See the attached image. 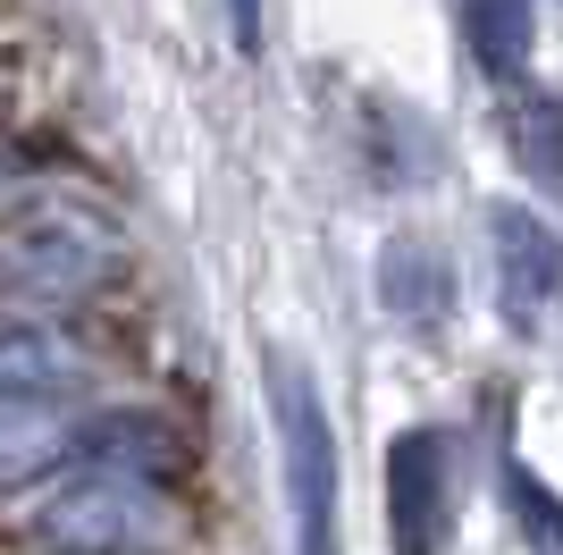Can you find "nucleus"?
<instances>
[{
  "mask_svg": "<svg viewBox=\"0 0 563 555\" xmlns=\"http://www.w3.org/2000/svg\"><path fill=\"white\" fill-rule=\"evenodd\" d=\"M269 404H278V455H286V497H295V547L336 555V429L329 404L295 362H269Z\"/></svg>",
  "mask_w": 563,
  "mask_h": 555,
  "instance_id": "f257e3e1",
  "label": "nucleus"
},
{
  "mask_svg": "<svg viewBox=\"0 0 563 555\" xmlns=\"http://www.w3.org/2000/svg\"><path fill=\"white\" fill-rule=\"evenodd\" d=\"M446 438L438 429H404L387 446V531H396V555H438L446 538Z\"/></svg>",
  "mask_w": 563,
  "mask_h": 555,
  "instance_id": "f03ea898",
  "label": "nucleus"
},
{
  "mask_svg": "<svg viewBox=\"0 0 563 555\" xmlns=\"http://www.w3.org/2000/svg\"><path fill=\"white\" fill-rule=\"evenodd\" d=\"M488 244H496V278H505V312H514V320H539L547 303H555V286H563V244L547 236V219L505 203L488 219Z\"/></svg>",
  "mask_w": 563,
  "mask_h": 555,
  "instance_id": "7ed1b4c3",
  "label": "nucleus"
},
{
  "mask_svg": "<svg viewBox=\"0 0 563 555\" xmlns=\"http://www.w3.org/2000/svg\"><path fill=\"white\" fill-rule=\"evenodd\" d=\"M505 152L521 161V177L563 203V92H521L505 110Z\"/></svg>",
  "mask_w": 563,
  "mask_h": 555,
  "instance_id": "20e7f679",
  "label": "nucleus"
},
{
  "mask_svg": "<svg viewBox=\"0 0 563 555\" xmlns=\"http://www.w3.org/2000/svg\"><path fill=\"white\" fill-rule=\"evenodd\" d=\"M463 43L488 76H514L530 59V0H463Z\"/></svg>",
  "mask_w": 563,
  "mask_h": 555,
  "instance_id": "39448f33",
  "label": "nucleus"
},
{
  "mask_svg": "<svg viewBox=\"0 0 563 555\" xmlns=\"http://www.w3.org/2000/svg\"><path fill=\"white\" fill-rule=\"evenodd\" d=\"M59 455H68V429L43 404H0V480H25V471H43Z\"/></svg>",
  "mask_w": 563,
  "mask_h": 555,
  "instance_id": "423d86ee",
  "label": "nucleus"
},
{
  "mask_svg": "<svg viewBox=\"0 0 563 555\" xmlns=\"http://www.w3.org/2000/svg\"><path fill=\"white\" fill-rule=\"evenodd\" d=\"M505 513L530 555H563V497L530 471V463H505Z\"/></svg>",
  "mask_w": 563,
  "mask_h": 555,
  "instance_id": "0eeeda50",
  "label": "nucleus"
},
{
  "mask_svg": "<svg viewBox=\"0 0 563 555\" xmlns=\"http://www.w3.org/2000/svg\"><path fill=\"white\" fill-rule=\"evenodd\" d=\"M235 34H244V51L261 43V0H235Z\"/></svg>",
  "mask_w": 563,
  "mask_h": 555,
  "instance_id": "6e6552de",
  "label": "nucleus"
}]
</instances>
